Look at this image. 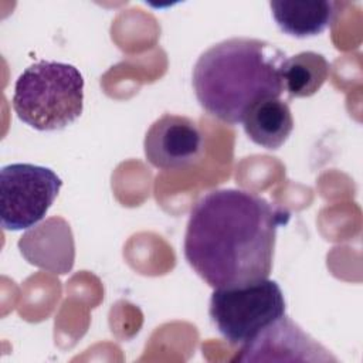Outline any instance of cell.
<instances>
[{"label": "cell", "mask_w": 363, "mask_h": 363, "mask_svg": "<svg viewBox=\"0 0 363 363\" xmlns=\"http://www.w3.org/2000/svg\"><path fill=\"white\" fill-rule=\"evenodd\" d=\"M288 218L286 211L254 193L211 190L191 207L184 258L213 288L268 278L277 231Z\"/></svg>", "instance_id": "cell-1"}, {"label": "cell", "mask_w": 363, "mask_h": 363, "mask_svg": "<svg viewBox=\"0 0 363 363\" xmlns=\"http://www.w3.org/2000/svg\"><path fill=\"white\" fill-rule=\"evenodd\" d=\"M285 60L281 48L264 40H223L207 48L196 61V98L211 116L230 125L242 123L255 104L281 96V69Z\"/></svg>", "instance_id": "cell-2"}, {"label": "cell", "mask_w": 363, "mask_h": 363, "mask_svg": "<svg viewBox=\"0 0 363 363\" xmlns=\"http://www.w3.org/2000/svg\"><path fill=\"white\" fill-rule=\"evenodd\" d=\"M13 109L37 130H60L84 109V78L78 68L60 61H38L16 81Z\"/></svg>", "instance_id": "cell-3"}, {"label": "cell", "mask_w": 363, "mask_h": 363, "mask_svg": "<svg viewBox=\"0 0 363 363\" xmlns=\"http://www.w3.org/2000/svg\"><path fill=\"white\" fill-rule=\"evenodd\" d=\"M285 311L284 292L269 278L214 288L208 308L211 322L230 345L248 343Z\"/></svg>", "instance_id": "cell-4"}, {"label": "cell", "mask_w": 363, "mask_h": 363, "mask_svg": "<svg viewBox=\"0 0 363 363\" xmlns=\"http://www.w3.org/2000/svg\"><path fill=\"white\" fill-rule=\"evenodd\" d=\"M62 180L51 169L31 163H11L0 170L1 227L7 231L30 228L43 220L60 193Z\"/></svg>", "instance_id": "cell-5"}, {"label": "cell", "mask_w": 363, "mask_h": 363, "mask_svg": "<svg viewBox=\"0 0 363 363\" xmlns=\"http://www.w3.org/2000/svg\"><path fill=\"white\" fill-rule=\"evenodd\" d=\"M143 149L152 166L162 170L183 169L203 156L204 136L193 119L164 113L147 129Z\"/></svg>", "instance_id": "cell-6"}, {"label": "cell", "mask_w": 363, "mask_h": 363, "mask_svg": "<svg viewBox=\"0 0 363 363\" xmlns=\"http://www.w3.org/2000/svg\"><path fill=\"white\" fill-rule=\"evenodd\" d=\"M238 362H337L318 340L311 337L286 315L262 329L242 345Z\"/></svg>", "instance_id": "cell-7"}, {"label": "cell", "mask_w": 363, "mask_h": 363, "mask_svg": "<svg viewBox=\"0 0 363 363\" xmlns=\"http://www.w3.org/2000/svg\"><path fill=\"white\" fill-rule=\"evenodd\" d=\"M18 248L30 264L54 274H67L74 265L72 233L61 217H51L24 233Z\"/></svg>", "instance_id": "cell-8"}, {"label": "cell", "mask_w": 363, "mask_h": 363, "mask_svg": "<svg viewBox=\"0 0 363 363\" xmlns=\"http://www.w3.org/2000/svg\"><path fill=\"white\" fill-rule=\"evenodd\" d=\"M277 26L288 35L306 38L322 34L336 17V3L329 0L269 1Z\"/></svg>", "instance_id": "cell-9"}, {"label": "cell", "mask_w": 363, "mask_h": 363, "mask_svg": "<svg viewBox=\"0 0 363 363\" xmlns=\"http://www.w3.org/2000/svg\"><path fill=\"white\" fill-rule=\"evenodd\" d=\"M247 136L265 149H279L294 129V118L288 104L271 98L255 104L242 121Z\"/></svg>", "instance_id": "cell-10"}, {"label": "cell", "mask_w": 363, "mask_h": 363, "mask_svg": "<svg viewBox=\"0 0 363 363\" xmlns=\"http://www.w3.org/2000/svg\"><path fill=\"white\" fill-rule=\"evenodd\" d=\"M330 64L315 51H302L284 61L281 77L289 96L306 98L316 94L329 77Z\"/></svg>", "instance_id": "cell-11"}]
</instances>
